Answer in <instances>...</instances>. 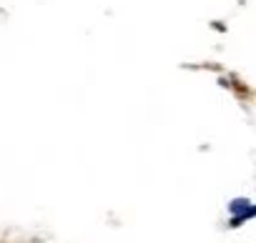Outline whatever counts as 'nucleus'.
Listing matches in <instances>:
<instances>
[]
</instances>
